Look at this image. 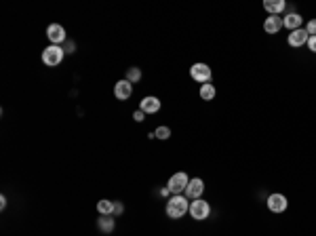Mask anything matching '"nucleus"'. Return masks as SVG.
Returning a JSON list of instances; mask_svg holds the SVG:
<instances>
[{
	"label": "nucleus",
	"instance_id": "nucleus-5",
	"mask_svg": "<svg viewBox=\"0 0 316 236\" xmlns=\"http://www.w3.org/2000/svg\"><path fill=\"white\" fill-rule=\"evenodd\" d=\"M190 76H192V80H196V82H211L213 72H211V68L207 63H194V66L190 68Z\"/></svg>",
	"mask_w": 316,
	"mask_h": 236
},
{
	"label": "nucleus",
	"instance_id": "nucleus-13",
	"mask_svg": "<svg viewBox=\"0 0 316 236\" xmlns=\"http://www.w3.org/2000/svg\"><path fill=\"white\" fill-rule=\"evenodd\" d=\"M301 21H304V17L299 15V13H289V15L283 17V27H287V30H299L301 27Z\"/></svg>",
	"mask_w": 316,
	"mask_h": 236
},
{
	"label": "nucleus",
	"instance_id": "nucleus-4",
	"mask_svg": "<svg viewBox=\"0 0 316 236\" xmlns=\"http://www.w3.org/2000/svg\"><path fill=\"white\" fill-rule=\"evenodd\" d=\"M188 184H190V177L184 173V171H179V173H173L171 177H169L167 188L171 190V194H181V192H186Z\"/></svg>",
	"mask_w": 316,
	"mask_h": 236
},
{
	"label": "nucleus",
	"instance_id": "nucleus-18",
	"mask_svg": "<svg viewBox=\"0 0 316 236\" xmlns=\"http://www.w3.org/2000/svg\"><path fill=\"white\" fill-rule=\"evenodd\" d=\"M126 80H129L131 84L139 82V80H142V70H139V68H129V70H126Z\"/></svg>",
	"mask_w": 316,
	"mask_h": 236
},
{
	"label": "nucleus",
	"instance_id": "nucleus-22",
	"mask_svg": "<svg viewBox=\"0 0 316 236\" xmlns=\"http://www.w3.org/2000/svg\"><path fill=\"white\" fill-rule=\"evenodd\" d=\"M133 118H135V123H144V118H146V114L142 110H137L135 114H133Z\"/></svg>",
	"mask_w": 316,
	"mask_h": 236
},
{
	"label": "nucleus",
	"instance_id": "nucleus-24",
	"mask_svg": "<svg viewBox=\"0 0 316 236\" xmlns=\"http://www.w3.org/2000/svg\"><path fill=\"white\" fill-rule=\"evenodd\" d=\"M169 194H171V190H169V188H163V190H160V196H169Z\"/></svg>",
	"mask_w": 316,
	"mask_h": 236
},
{
	"label": "nucleus",
	"instance_id": "nucleus-14",
	"mask_svg": "<svg viewBox=\"0 0 316 236\" xmlns=\"http://www.w3.org/2000/svg\"><path fill=\"white\" fill-rule=\"evenodd\" d=\"M264 9L270 13V15H280L287 9L285 0H264Z\"/></svg>",
	"mask_w": 316,
	"mask_h": 236
},
{
	"label": "nucleus",
	"instance_id": "nucleus-10",
	"mask_svg": "<svg viewBox=\"0 0 316 236\" xmlns=\"http://www.w3.org/2000/svg\"><path fill=\"white\" fill-rule=\"evenodd\" d=\"M139 110L144 114H156L160 110V99L154 97V95H147L142 99V104H139Z\"/></svg>",
	"mask_w": 316,
	"mask_h": 236
},
{
	"label": "nucleus",
	"instance_id": "nucleus-11",
	"mask_svg": "<svg viewBox=\"0 0 316 236\" xmlns=\"http://www.w3.org/2000/svg\"><path fill=\"white\" fill-rule=\"evenodd\" d=\"M283 30V17L280 15H270L264 21V32L266 34H278Z\"/></svg>",
	"mask_w": 316,
	"mask_h": 236
},
{
	"label": "nucleus",
	"instance_id": "nucleus-8",
	"mask_svg": "<svg viewBox=\"0 0 316 236\" xmlns=\"http://www.w3.org/2000/svg\"><path fill=\"white\" fill-rule=\"evenodd\" d=\"M131 95H133V84L126 80H118L116 84H114V97L116 99H121V102H124V99H131Z\"/></svg>",
	"mask_w": 316,
	"mask_h": 236
},
{
	"label": "nucleus",
	"instance_id": "nucleus-16",
	"mask_svg": "<svg viewBox=\"0 0 316 236\" xmlns=\"http://www.w3.org/2000/svg\"><path fill=\"white\" fill-rule=\"evenodd\" d=\"M200 99H205V102H211V99H215L217 95V91H215V84H211V82H205L200 87Z\"/></svg>",
	"mask_w": 316,
	"mask_h": 236
},
{
	"label": "nucleus",
	"instance_id": "nucleus-6",
	"mask_svg": "<svg viewBox=\"0 0 316 236\" xmlns=\"http://www.w3.org/2000/svg\"><path fill=\"white\" fill-rule=\"evenodd\" d=\"M202 192H205V182H202L200 177H194V180H190L184 194L188 200H198V198H202Z\"/></svg>",
	"mask_w": 316,
	"mask_h": 236
},
{
	"label": "nucleus",
	"instance_id": "nucleus-20",
	"mask_svg": "<svg viewBox=\"0 0 316 236\" xmlns=\"http://www.w3.org/2000/svg\"><path fill=\"white\" fill-rule=\"evenodd\" d=\"M304 30L308 32V36H316V19H310V21H308Z\"/></svg>",
	"mask_w": 316,
	"mask_h": 236
},
{
	"label": "nucleus",
	"instance_id": "nucleus-21",
	"mask_svg": "<svg viewBox=\"0 0 316 236\" xmlns=\"http://www.w3.org/2000/svg\"><path fill=\"white\" fill-rule=\"evenodd\" d=\"M308 49H310L312 53H316V36H310V38H308Z\"/></svg>",
	"mask_w": 316,
	"mask_h": 236
},
{
	"label": "nucleus",
	"instance_id": "nucleus-17",
	"mask_svg": "<svg viewBox=\"0 0 316 236\" xmlns=\"http://www.w3.org/2000/svg\"><path fill=\"white\" fill-rule=\"evenodd\" d=\"M97 213H99V215H112V213H114V203L108 198L99 200V203H97Z\"/></svg>",
	"mask_w": 316,
	"mask_h": 236
},
{
	"label": "nucleus",
	"instance_id": "nucleus-2",
	"mask_svg": "<svg viewBox=\"0 0 316 236\" xmlns=\"http://www.w3.org/2000/svg\"><path fill=\"white\" fill-rule=\"evenodd\" d=\"M63 55H66V51H63L61 47L51 45L42 51V61H45V66H49V68H57L63 61Z\"/></svg>",
	"mask_w": 316,
	"mask_h": 236
},
{
	"label": "nucleus",
	"instance_id": "nucleus-23",
	"mask_svg": "<svg viewBox=\"0 0 316 236\" xmlns=\"http://www.w3.org/2000/svg\"><path fill=\"white\" fill-rule=\"evenodd\" d=\"M122 211H124V207H122V203H118V200H116V203H114V215H121Z\"/></svg>",
	"mask_w": 316,
	"mask_h": 236
},
{
	"label": "nucleus",
	"instance_id": "nucleus-7",
	"mask_svg": "<svg viewBox=\"0 0 316 236\" xmlns=\"http://www.w3.org/2000/svg\"><path fill=\"white\" fill-rule=\"evenodd\" d=\"M266 205H268V209L272 211V213H283V211H287V196L285 194H270L268 196V200H266Z\"/></svg>",
	"mask_w": 316,
	"mask_h": 236
},
{
	"label": "nucleus",
	"instance_id": "nucleus-3",
	"mask_svg": "<svg viewBox=\"0 0 316 236\" xmlns=\"http://www.w3.org/2000/svg\"><path fill=\"white\" fill-rule=\"evenodd\" d=\"M188 213L192 215V219L202 221V219H207L211 215V205L207 203V200H202V198L192 200V203H190V211Z\"/></svg>",
	"mask_w": 316,
	"mask_h": 236
},
{
	"label": "nucleus",
	"instance_id": "nucleus-25",
	"mask_svg": "<svg viewBox=\"0 0 316 236\" xmlns=\"http://www.w3.org/2000/svg\"><path fill=\"white\" fill-rule=\"evenodd\" d=\"M0 207H2V209L6 207V196H0Z\"/></svg>",
	"mask_w": 316,
	"mask_h": 236
},
{
	"label": "nucleus",
	"instance_id": "nucleus-19",
	"mask_svg": "<svg viewBox=\"0 0 316 236\" xmlns=\"http://www.w3.org/2000/svg\"><path fill=\"white\" fill-rule=\"evenodd\" d=\"M154 137H158V139H169V137H171V129H169V127H158L156 131H154Z\"/></svg>",
	"mask_w": 316,
	"mask_h": 236
},
{
	"label": "nucleus",
	"instance_id": "nucleus-12",
	"mask_svg": "<svg viewBox=\"0 0 316 236\" xmlns=\"http://www.w3.org/2000/svg\"><path fill=\"white\" fill-rule=\"evenodd\" d=\"M308 32L304 30V27H299V30H293L291 34H289V45L291 47H295V49H299V47H304V45H308Z\"/></svg>",
	"mask_w": 316,
	"mask_h": 236
},
{
	"label": "nucleus",
	"instance_id": "nucleus-1",
	"mask_svg": "<svg viewBox=\"0 0 316 236\" xmlns=\"http://www.w3.org/2000/svg\"><path fill=\"white\" fill-rule=\"evenodd\" d=\"M165 211H167V215L171 217V219H181V217H184L186 213L190 211V203H188V198H186V196H181V194H173L171 198L167 200Z\"/></svg>",
	"mask_w": 316,
	"mask_h": 236
},
{
	"label": "nucleus",
	"instance_id": "nucleus-9",
	"mask_svg": "<svg viewBox=\"0 0 316 236\" xmlns=\"http://www.w3.org/2000/svg\"><path fill=\"white\" fill-rule=\"evenodd\" d=\"M47 38L53 42V45H57L59 47V42L66 40V30H63V26L59 24H51L47 27Z\"/></svg>",
	"mask_w": 316,
	"mask_h": 236
},
{
	"label": "nucleus",
	"instance_id": "nucleus-15",
	"mask_svg": "<svg viewBox=\"0 0 316 236\" xmlns=\"http://www.w3.org/2000/svg\"><path fill=\"white\" fill-rule=\"evenodd\" d=\"M97 228H99L103 234H110V232H114L116 221L112 219L110 215H101V219H97Z\"/></svg>",
	"mask_w": 316,
	"mask_h": 236
}]
</instances>
